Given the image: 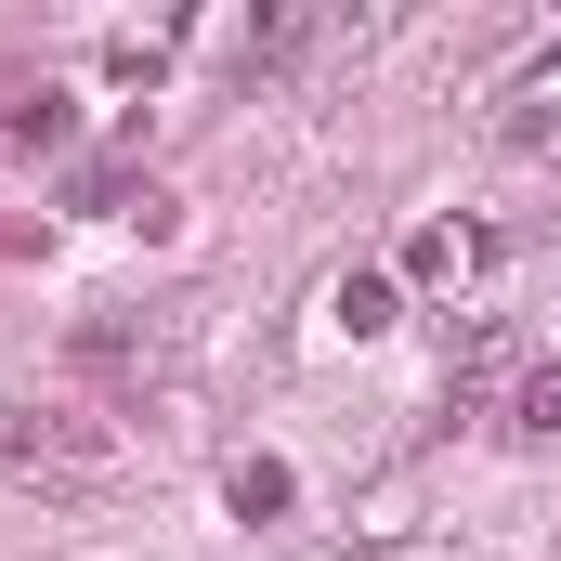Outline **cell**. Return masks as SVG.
<instances>
[{
	"label": "cell",
	"instance_id": "6da1fadb",
	"mask_svg": "<svg viewBox=\"0 0 561 561\" xmlns=\"http://www.w3.org/2000/svg\"><path fill=\"white\" fill-rule=\"evenodd\" d=\"M419 275L431 287H483V275H496V236H483V222H431V236H419Z\"/></svg>",
	"mask_w": 561,
	"mask_h": 561
},
{
	"label": "cell",
	"instance_id": "7a4b0ae2",
	"mask_svg": "<svg viewBox=\"0 0 561 561\" xmlns=\"http://www.w3.org/2000/svg\"><path fill=\"white\" fill-rule=\"evenodd\" d=\"M0 131L39 157V144H66V131H79V118H66V92H13V118H0Z\"/></svg>",
	"mask_w": 561,
	"mask_h": 561
},
{
	"label": "cell",
	"instance_id": "3957f363",
	"mask_svg": "<svg viewBox=\"0 0 561 561\" xmlns=\"http://www.w3.org/2000/svg\"><path fill=\"white\" fill-rule=\"evenodd\" d=\"M340 327L379 340V327H392V287H379V275H340Z\"/></svg>",
	"mask_w": 561,
	"mask_h": 561
},
{
	"label": "cell",
	"instance_id": "277c9868",
	"mask_svg": "<svg viewBox=\"0 0 561 561\" xmlns=\"http://www.w3.org/2000/svg\"><path fill=\"white\" fill-rule=\"evenodd\" d=\"M523 431H561V366H536V379H523Z\"/></svg>",
	"mask_w": 561,
	"mask_h": 561
}]
</instances>
